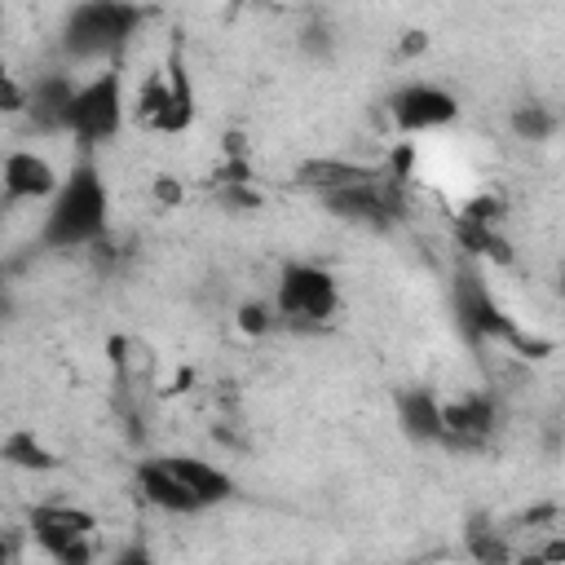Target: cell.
Instances as JSON below:
<instances>
[{
    "instance_id": "cell-1",
    "label": "cell",
    "mask_w": 565,
    "mask_h": 565,
    "mask_svg": "<svg viewBox=\"0 0 565 565\" xmlns=\"http://www.w3.org/2000/svg\"><path fill=\"white\" fill-rule=\"evenodd\" d=\"M106 216H110L106 181H102L97 163L88 154H79L40 216V247H53V252L93 247L106 234Z\"/></svg>"
},
{
    "instance_id": "cell-2",
    "label": "cell",
    "mask_w": 565,
    "mask_h": 565,
    "mask_svg": "<svg viewBox=\"0 0 565 565\" xmlns=\"http://www.w3.org/2000/svg\"><path fill=\"white\" fill-rule=\"evenodd\" d=\"M141 22H146V13L132 0H79L62 22V53L71 62L110 66L128 49V40L137 35Z\"/></svg>"
},
{
    "instance_id": "cell-3",
    "label": "cell",
    "mask_w": 565,
    "mask_h": 565,
    "mask_svg": "<svg viewBox=\"0 0 565 565\" xmlns=\"http://www.w3.org/2000/svg\"><path fill=\"white\" fill-rule=\"evenodd\" d=\"M128 124V97H124V75L110 66H97L88 79H79L75 102L66 110V137H75V146L88 154L93 146H106L119 137V128Z\"/></svg>"
},
{
    "instance_id": "cell-4",
    "label": "cell",
    "mask_w": 565,
    "mask_h": 565,
    "mask_svg": "<svg viewBox=\"0 0 565 565\" xmlns=\"http://www.w3.org/2000/svg\"><path fill=\"white\" fill-rule=\"evenodd\" d=\"M274 305L282 327L296 331H318L340 313V282L327 265L313 260H287L278 282H274Z\"/></svg>"
},
{
    "instance_id": "cell-5",
    "label": "cell",
    "mask_w": 565,
    "mask_h": 565,
    "mask_svg": "<svg viewBox=\"0 0 565 565\" xmlns=\"http://www.w3.org/2000/svg\"><path fill=\"white\" fill-rule=\"evenodd\" d=\"M26 534L53 565H88L93 561L97 512H88L79 503H66V499H40L26 512Z\"/></svg>"
},
{
    "instance_id": "cell-6",
    "label": "cell",
    "mask_w": 565,
    "mask_h": 565,
    "mask_svg": "<svg viewBox=\"0 0 565 565\" xmlns=\"http://www.w3.org/2000/svg\"><path fill=\"white\" fill-rule=\"evenodd\" d=\"M450 296H455V318H459V327H463V335L472 344H503V349H512V340L521 335V322L494 300V291L486 287L481 269L463 265L455 274Z\"/></svg>"
},
{
    "instance_id": "cell-7",
    "label": "cell",
    "mask_w": 565,
    "mask_h": 565,
    "mask_svg": "<svg viewBox=\"0 0 565 565\" xmlns=\"http://www.w3.org/2000/svg\"><path fill=\"white\" fill-rule=\"evenodd\" d=\"M384 110H388V124L402 137H424V132H441V128H450L459 119V97L450 88H441V84L411 79V84L388 93Z\"/></svg>"
},
{
    "instance_id": "cell-8",
    "label": "cell",
    "mask_w": 565,
    "mask_h": 565,
    "mask_svg": "<svg viewBox=\"0 0 565 565\" xmlns=\"http://www.w3.org/2000/svg\"><path fill=\"white\" fill-rule=\"evenodd\" d=\"M441 419H446V450H481L494 437L499 424V402L494 393H459L450 402H441Z\"/></svg>"
},
{
    "instance_id": "cell-9",
    "label": "cell",
    "mask_w": 565,
    "mask_h": 565,
    "mask_svg": "<svg viewBox=\"0 0 565 565\" xmlns=\"http://www.w3.org/2000/svg\"><path fill=\"white\" fill-rule=\"evenodd\" d=\"M0 181H4V203H9V207H13V203H49V199L57 194V185H62V172L53 168L49 154L18 146V150L4 154Z\"/></svg>"
},
{
    "instance_id": "cell-10",
    "label": "cell",
    "mask_w": 565,
    "mask_h": 565,
    "mask_svg": "<svg viewBox=\"0 0 565 565\" xmlns=\"http://www.w3.org/2000/svg\"><path fill=\"white\" fill-rule=\"evenodd\" d=\"M137 490L150 508L168 512V516H194V512H207L203 499L172 472V463L159 455V459H141L137 463Z\"/></svg>"
},
{
    "instance_id": "cell-11",
    "label": "cell",
    "mask_w": 565,
    "mask_h": 565,
    "mask_svg": "<svg viewBox=\"0 0 565 565\" xmlns=\"http://www.w3.org/2000/svg\"><path fill=\"white\" fill-rule=\"evenodd\" d=\"M380 172H384L380 163H358L344 154H313V159H300L291 168V185L309 190V194H331V190H344L358 181H375Z\"/></svg>"
},
{
    "instance_id": "cell-12",
    "label": "cell",
    "mask_w": 565,
    "mask_h": 565,
    "mask_svg": "<svg viewBox=\"0 0 565 565\" xmlns=\"http://www.w3.org/2000/svg\"><path fill=\"white\" fill-rule=\"evenodd\" d=\"M75 88H79V79H75V71H44V75H35L31 79V124H35V132H66V110H71V102H75Z\"/></svg>"
},
{
    "instance_id": "cell-13",
    "label": "cell",
    "mask_w": 565,
    "mask_h": 565,
    "mask_svg": "<svg viewBox=\"0 0 565 565\" xmlns=\"http://www.w3.org/2000/svg\"><path fill=\"white\" fill-rule=\"evenodd\" d=\"M163 75H168V115L159 124V137H181L190 132L194 115H199V97H194V79H190V66H185V49L172 40L168 57H163Z\"/></svg>"
},
{
    "instance_id": "cell-14",
    "label": "cell",
    "mask_w": 565,
    "mask_h": 565,
    "mask_svg": "<svg viewBox=\"0 0 565 565\" xmlns=\"http://www.w3.org/2000/svg\"><path fill=\"white\" fill-rule=\"evenodd\" d=\"M397 406V428L415 441V446H441L446 441V419H441V397H433L428 388H402L393 397Z\"/></svg>"
},
{
    "instance_id": "cell-15",
    "label": "cell",
    "mask_w": 565,
    "mask_h": 565,
    "mask_svg": "<svg viewBox=\"0 0 565 565\" xmlns=\"http://www.w3.org/2000/svg\"><path fill=\"white\" fill-rule=\"evenodd\" d=\"M450 234H455V247H459L468 260H486V265H499V269H512V265H516V247H512V238L503 234V225H481V221L455 216Z\"/></svg>"
},
{
    "instance_id": "cell-16",
    "label": "cell",
    "mask_w": 565,
    "mask_h": 565,
    "mask_svg": "<svg viewBox=\"0 0 565 565\" xmlns=\"http://www.w3.org/2000/svg\"><path fill=\"white\" fill-rule=\"evenodd\" d=\"M168 463H172V472L203 499V508H216V503H225L230 494H234V477L221 468V463H212V459H203V455H163Z\"/></svg>"
},
{
    "instance_id": "cell-17",
    "label": "cell",
    "mask_w": 565,
    "mask_h": 565,
    "mask_svg": "<svg viewBox=\"0 0 565 565\" xmlns=\"http://www.w3.org/2000/svg\"><path fill=\"white\" fill-rule=\"evenodd\" d=\"M0 459H4L9 468H18V472H57V468H62L57 450H49V446L35 437V428H13V433L0 441Z\"/></svg>"
},
{
    "instance_id": "cell-18",
    "label": "cell",
    "mask_w": 565,
    "mask_h": 565,
    "mask_svg": "<svg viewBox=\"0 0 565 565\" xmlns=\"http://www.w3.org/2000/svg\"><path fill=\"white\" fill-rule=\"evenodd\" d=\"M168 75H163V66H154L141 84H137V93H132V102H128V119L137 124V128H146V132H159V124H163V115H168Z\"/></svg>"
},
{
    "instance_id": "cell-19",
    "label": "cell",
    "mask_w": 565,
    "mask_h": 565,
    "mask_svg": "<svg viewBox=\"0 0 565 565\" xmlns=\"http://www.w3.org/2000/svg\"><path fill=\"white\" fill-rule=\"evenodd\" d=\"M556 128H561V115L547 102H516L508 110V132L516 141H547Z\"/></svg>"
},
{
    "instance_id": "cell-20",
    "label": "cell",
    "mask_w": 565,
    "mask_h": 565,
    "mask_svg": "<svg viewBox=\"0 0 565 565\" xmlns=\"http://www.w3.org/2000/svg\"><path fill=\"white\" fill-rule=\"evenodd\" d=\"M463 547H468V556H477V561H512V547L499 539V530H494V516L490 512H477L472 521H468V530H463Z\"/></svg>"
},
{
    "instance_id": "cell-21",
    "label": "cell",
    "mask_w": 565,
    "mask_h": 565,
    "mask_svg": "<svg viewBox=\"0 0 565 565\" xmlns=\"http://www.w3.org/2000/svg\"><path fill=\"white\" fill-rule=\"evenodd\" d=\"M234 322H238L243 335H269L274 327H282L274 296H269V300H243V305L234 309Z\"/></svg>"
},
{
    "instance_id": "cell-22",
    "label": "cell",
    "mask_w": 565,
    "mask_h": 565,
    "mask_svg": "<svg viewBox=\"0 0 565 565\" xmlns=\"http://www.w3.org/2000/svg\"><path fill=\"white\" fill-rule=\"evenodd\" d=\"M212 190L225 212H260L265 207V194L256 190V181H234V185H212Z\"/></svg>"
},
{
    "instance_id": "cell-23",
    "label": "cell",
    "mask_w": 565,
    "mask_h": 565,
    "mask_svg": "<svg viewBox=\"0 0 565 565\" xmlns=\"http://www.w3.org/2000/svg\"><path fill=\"white\" fill-rule=\"evenodd\" d=\"M459 216L481 221V225H503V221H508V199L494 194V190H481V194H472V199L459 207Z\"/></svg>"
},
{
    "instance_id": "cell-24",
    "label": "cell",
    "mask_w": 565,
    "mask_h": 565,
    "mask_svg": "<svg viewBox=\"0 0 565 565\" xmlns=\"http://www.w3.org/2000/svg\"><path fill=\"white\" fill-rule=\"evenodd\" d=\"M415 159H419V150H415V141H388V154H384V177L388 181H397V185H411V177H415Z\"/></svg>"
},
{
    "instance_id": "cell-25",
    "label": "cell",
    "mask_w": 565,
    "mask_h": 565,
    "mask_svg": "<svg viewBox=\"0 0 565 565\" xmlns=\"http://www.w3.org/2000/svg\"><path fill=\"white\" fill-rule=\"evenodd\" d=\"M0 110L4 115H26L31 110V88L18 75H4L0 79Z\"/></svg>"
},
{
    "instance_id": "cell-26",
    "label": "cell",
    "mask_w": 565,
    "mask_h": 565,
    "mask_svg": "<svg viewBox=\"0 0 565 565\" xmlns=\"http://www.w3.org/2000/svg\"><path fill=\"white\" fill-rule=\"evenodd\" d=\"M150 199H154V207H181V199H185V185L172 177V172H159V177H150Z\"/></svg>"
},
{
    "instance_id": "cell-27",
    "label": "cell",
    "mask_w": 565,
    "mask_h": 565,
    "mask_svg": "<svg viewBox=\"0 0 565 565\" xmlns=\"http://www.w3.org/2000/svg\"><path fill=\"white\" fill-rule=\"evenodd\" d=\"M428 44H433V40H428V31L411 26V31H402V35H397V57H402V62H415V57H424V53H428Z\"/></svg>"
},
{
    "instance_id": "cell-28",
    "label": "cell",
    "mask_w": 565,
    "mask_h": 565,
    "mask_svg": "<svg viewBox=\"0 0 565 565\" xmlns=\"http://www.w3.org/2000/svg\"><path fill=\"white\" fill-rule=\"evenodd\" d=\"M525 556L530 561H565V530H552V539L539 543V547H530Z\"/></svg>"
},
{
    "instance_id": "cell-29",
    "label": "cell",
    "mask_w": 565,
    "mask_h": 565,
    "mask_svg": "<svg viewBox=\"0 0 565 565\" xmlns=\"http://www.w3.org/2000/svg\"><path fill=\"white\" fill-rule=\"evenodd\" d=\"M230 4H269V0H230Z\"/></svg>"
},
{
    "instance_id": "cell-30",
    "label": "cell",
    "mask_w": 565,
    "mask_h": 565,
    "mask_svg": "<svg viewBox=\"0 0 565 565\" xmlns=\"http://www.w3.org/2000/svg\"><path fill=\"white\" fill-rule=\"evenodd\" d=\"M556 287H561V296H565V269H561V278H556Z\"/></svg>"
}]
</instances>
